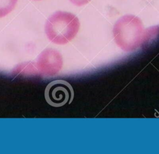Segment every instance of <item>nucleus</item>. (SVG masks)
<instances>
[{
	"label": "nucleus",
	"instance_id": "1",
	"mask_svg": "<svg viewBox=\"0 0 159 154\" xmlns=\"http://www.w3.org/2000/svg\"><path fill=\"white\" fill-rule=\"evenodd\" d=\"M113 35L116 44L127 52L137 49L147 39L142 22L133 15H125L118 19L113 27Z\"/></svg>",
	"mask_w": 159,
	"mask_h": 154
},
{
	"label": "nucleus",
	"instance_id": "2",
	"mask_svg": "<svg viewBox=\"0 0 159 154\" xmlns=\"http://www.w3.org/2000/svg\"><path fill=\"white\" fill-rule=\"evenodd\" d=\"M80 26L79 19L75 15L65 11H57L47 20L45 31L51 42L63 45L76 36Z\"/></svg>",
	"mask_w": 159,
	"mask_h": 154
},
{
	"label": "nucleus",
	"instance_id": "3",
	"mask_svg": "<svg viewBox=\"0 0 159 154\" xmlns=\"http://www.w3.org/2000/svg\"><path fill=\"white\" fill-rule=\"evenodd\" d=\"M74 97L71 85L64 80H55L50 82L45 90V98L51 106L60 107L70 103Z\"/></svg>",
	"mask_w": 159,
	"mask_h": 154
},
{
	"label": "nucleus",
	"instance_id": "4",
	"mask_svg": "<svg viewBox=\"0 0 159 154\" xmlns=\"http://www.w3.org/2000/svg\"><path fill=\"white\" fill-rule=\"evenodd\" d=\"M18 0H0V18L7 16L15 7Z\"/></svg>",
	"mask_w": 159,
	"mask_h": 154
},
{
	"label": "nucleus",
	"instance_id": "5",
	"mask_svg": "<svg viewBox=\"0 0 159 154\" xmlns=\"http://www.w3.org/2000/svg\"><path fill=\"white\" fill-rule=\"evenodd\" d=\"M70 1L73 4L78 6H81L88 3L91 0H70Z\"/></svg>",
	"mask_w": 159,
	"mask_h": 154
},
{
	"label": "nucleus",
	"instance_id": "6",
	"mask_svg": "<svg viewBox=\"0 0 159 154\" xmlns=\"http://www.w3.org/2000/svg\"><path fill=\"white\" fill-rule=\"evenodd\" d=\"M34 1H40V0H34Z\"/></svg>",
	"mask_w": 159,
	"mask_h": 154
}]
</instances>
